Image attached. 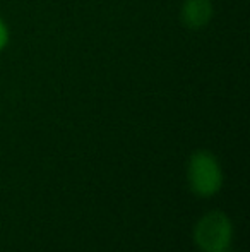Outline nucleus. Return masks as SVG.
Listing matches in <instances>:
<instances>
[{
	"instance_id": "nucleus-4",
	"label": "nucleus",
	"mask_w": 250,
	"mask_h": 252,
	"mask_svg": "<svg viewBox=\"0 0 250 252\" xmlns=\"http://www.w3.org/2000/svg\"><path fill=\"white\" fill-rule=\"evenodd\" d=\"M10 41V31H9V26H7L5 21L0 17V52H3L7 48Z\"/></svg>"
},
{
	"instance_id": "nucleus-3",
	"label": "nucleus",
	"mask_w": 250,
	"mask_h": 252,
	"mask_svg": "<svg viewBox=\"0 0 250 252\" xmlns=\"http://www.w3.org/2000/svg\"><path fill=\"white\" fill-rule=\"evenodd\" d=\"M214 7L211 0H184L180 7L182 24L189 30H202L211 23Z\"/></svg>"
},
{
	"instance_id": "nucleus-1",
	"label": "nucleus",
	"mask_w": 250,
	"mask_h": 252,
	"mask_svg": "<svg viewBox=\"0 0 250 252\" xmlns=\"http://www.w3.org/2000/svg\"><path fill=\"white\" fill-rule=\"evenodd\" d=\"M189 187L199 197H213L223 187V168L220 159L207 150L194 151L187 163Z\"/></svg>"
},
{
	"instance_id": "nucleus-2",
	"label": "nucleus",
	"mask_w": 250,
	"mask_h": 252,
	"mask_svg": "<svg viewBox=\"0 0 250 252\" xmlns=\"http://www.w3.org/2000/svg\"><path fill=\"white\" fill-rule=\"evenodd\" d=\"M233 239V225L226 213L209 211L194 226V242L202 252H226Z\"/></svg>"
}]
</instances>
